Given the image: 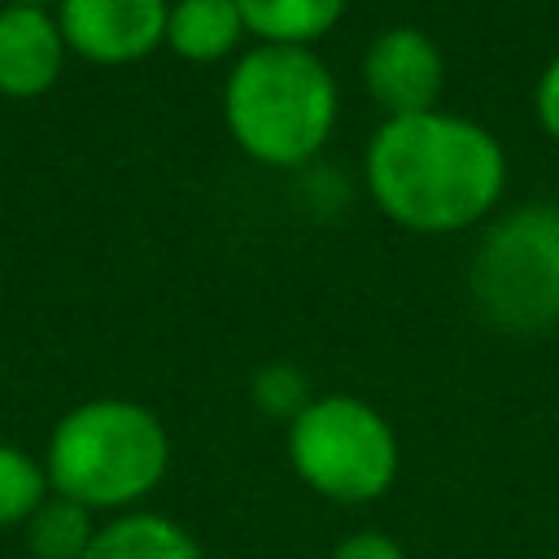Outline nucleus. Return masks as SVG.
I'll return each instance as SVG.
<instances>
[{"label": "nucleus", "mask_w": 559, "mask_h": 559, "mask_svg": "<svg viewBox=\"0 0 559 559\" xmlns=\"http://www.w3.org/2000/svg\"><path fill=\"white\" fill-rule=\"evenodd\" d=\"M376 210L419 236H450L489 218L507 188V153L489 127L428 109L384 118L362 157Z\"/></svg>", "instance_id": "1"}, {"label": "nucleus", "mask_w": 559, "mask_h": 559, "mask_svg": "<svg viewBox=\"0 0 559 559\" xmlns=\"http://www.w3.org/2000/svg\"><path fill=\"white\" fill-rule=\"evenodd\" d=\"M336 79L314 48L253 44L227 74L223 118L236 148L262 166L310 162L336 127Z\"/></svg>", "instance_id": "2"}, {"label": "nucleus", "mask_w": 559, "mask_h": 559, "mask_svg": "<svg viewBox=\"0 0 559 559\" xmlns=\"http://www.w3.org/2000/svg\"><path fill=\"white\" fill-rule=\"evenodd\" d=\"M170 467L162 419L131 397H92L66 411L48 437V489L87 511H131Z\"/></svg>", "instance_id": "3"}, {"label": "nucleus", "mask_w": 559, "mask_h": 559, "mask_svg": "<svg viewBox=\"0 0 559 559\" xmlns=\"http://www.w3.org/2000/svg\"><path fill=\"white\" fill-rule=\"evenodd\" d=\"M467 293L485 323L502 332H546L559 323V205L533 201L498 214L467 266Z\"/></svg>", "instance_id": "4"}, {"label": "nucleus", "mask_w": 559, "mask_h": 559, "mask_svg": "<svg viewBox=\"0 0 559 559\" xmlns=\"http://www.w3.org/2000/svg\"><path fill=\"white\" fill-rule=\"evenodd\" d=\"M288 463L301 485L332 502H371L397 480L393 424L354 393H319L288 424Z\"/></svg>", "instance_id": "5"}, {"label": "nucleus", "mask_w": 559, "mask_h": 559, "mask_svg": "<svg viewBox=\"0 0 559 559\" xmlns=\"http://www.w3.org/2000/svg\"><path fill=\"white\" fill-rule=\"evenodd\" d=\"M362 83L384 118H411L437 109L445 92V57L428 31L397 22L376 31L362 52Z\"/></svg>", "instance_id": "6"}, {"label": "nucleus", "mask_w": 559, "mask_h": 559, "mask_svg": "<svg viewBox=\"0 0 559 559\" xmlns=\"http://www.w3.org/2000/svg\"><path fill=\"white\" fill-rule=\"evenodd\" d=\"M166 13L170 0H61L57 26L79 57L122 66L166 44Z\"/></svg>", "instance_id": "7"}, {"label": "nucleus", "mask_w": 559, "mask_h": 559, "mask_svg": "<svg viewBox=\"0 0 559 559\" xmlns=\"http://www.w3.org/2000/svg\"><path fill=\"white\" fill-rule=\"evenodd\" d=\"M66 39L57 17L44 4H4L0 9V92L39 96L57 83Z\"/></svg>", "instance_id": "8"}, {"label": "nucleus", "mask_w": 559, "mask_h": 559, "mask_svg": "<svg viewBox=\"0 0 559 559\" xmlns=\"http://www.w3.org/2000/svg\"><path fill=\"white\" fill-rule=\"evenodd\" d=\"M83 559H205L197 537L157 511H118L96 524Z\"/></svg>", "instance_id": "9"}, {"label": "nucleus", "mask_w": 559, "mask_h": 559, "mask_svg": "<svg viewBox=\"0 0 559 559\" xmlns=\"http://www.w3.org/2000/svg\"><path fill=\"white\" fill-rule=\"evenodd\" d=\"M236 0H175L166 13V44L183 61H218L245 39Z\"/></svg>", "instance_id": "10"}, {"label": "nucleus", "mask_w": 559, "mask_h": 559, "mask_svg": "<svg viewBox=\"0 0 559 559\" xmlns=\"http://www.w3.org/2000/svg\"><path fill=\"white\" fill-rule=\"evenodd\" d=\"M245 31L258 44H293V48H314L323 39L349 0H236Z\"/></svg>", "instance_id": "11"}, {"label": "nucleus", "mask_w": 559, "mask_h": 559, "mask_svg": "<svg viewBox=\"0 0 559 559\" xmlns=\"http://www.w3.org/2000/svg\"><path fill=\"white\" fill-rule=\"evenodd\" d=\"M22 528H26L31 559H83V550L96 533V520L87 507L61 498V493H48Z\"/></svg>", "instance_id": "12"}, {"label": "nucleus", "mask_w": 559, "mask_h": 559, "mask_svg": "<svg viewBox=\"0 0 559 559\" xmlns=\"http://www.w3.org/2000/svg\"><path fill=\"white\" fill-rule=\"evenodd\" d=\"M48 472L39 459H31L26 450L0 441V528L26 524L35 515V507L48 498Z\"/></svg>", "instance_id": "13"}, {"label": "nucleus", "mask_w": 559, "mask_h": 559, "mask_svg": "<svg viewBox=\"0 0 559 559\" xmlns=\"http://www.w3.org/2000/svg\"><path fill=\"white\" fill-rule=\"evenodd\" d=\"M310 397H314L310 393V380L293 362H271V367H262L253 376V402H258V411H266L275 419H288L293 424L306 411Z\"/></svg>", "instance_id": "14"}, {"label": "nucleus", "mask_w": 559, "mask_h": 559, "mask_svg": "<svg viewBox=\"0 0 559 559\" xmlns=\"http://www.w3.org/2000/svg\"><path fill=\"white\" fill-rule=\"evenodd\" d=\"M328 559H406V550L380 528H358V533H345L328 550Z\"/></svg>", "instance_id": "15"}, {"label": "nucleus", "mask_w": 559, "mask_h": 559, "mask_svg": "<svg viewBox=\"0 0 559 559\" xmlns=\"http://www.w3.org/2000/svg\"><path fill=\"white\" fill-rule=\"evenodd\" d=\"M533 100H537V122H542V131H546L550 140H559V52L546 61Z\"/></svg>", "instance_id": "16"}, {"label": "nucleus", "mask_w": 559, "mask_h": 559, "mask_svg": "<svg viewBox=\"0 0 559 559\" xmlns=\"http://www.w3.org/2000/svg\"><path fill=\"white\" fill-rule=\"evenodd\" d=\"M9 4H44V0H9Z\"/></svg>", "instance_id": "17"}]
</instances>
